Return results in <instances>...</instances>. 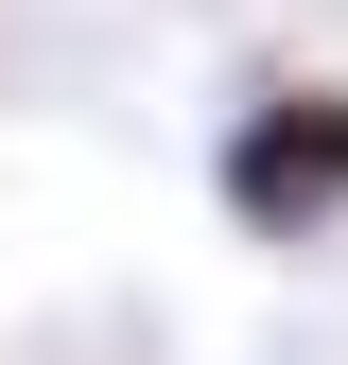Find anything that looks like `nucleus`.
<instances>
[{"instance_id": "f257e3e1", "label": "nucleus", "mask_w": 348, "mask_h": 365, "mask_svg": "<svg viewBox=\"0 0 348 365\" xmlns=\"http://www.w3.org/2000/svg\"><path fill=\"white\" fill-rule=\"evenodd\" d=\"M209 174H227L244 244H314V226H348V87H261Z\"/></svg>"}]
</instances>
